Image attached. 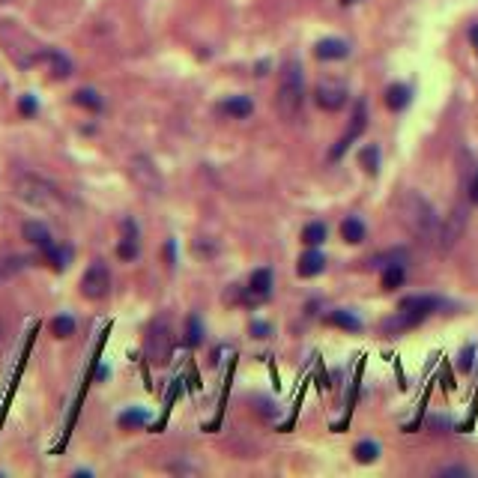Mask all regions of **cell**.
Returning a JSON list of instances; mask_svg holds the SVG:
<instances>
[{
	"label": "cell",
	"mask_w": 478,
	"mask_h": 478,
	"mask_svg": "<svg viewBox=\"0 0 478 478\" xmlns=\"http://www.w3.org/2000/svg\"><path fill=\"white\" fill-rule=\"evenodd\" d=\"M305 105V72L299 60H287L281 66V75H278V93H275V111H278L281 119L293 123L299 117Z\"/></svg>",
	"instance_id": "6da1fadb"
},
{
	"label": "cell",
	"mask_w": 478,
	"mask_h": 478,
	"mask_svg": "<svg viewBox=\"0 0 478 478\" xmlns=\"http://www.w3.org/2000/svg\"><path fill=\"white\" fill-rule=\"evenodd\" d=\"M12 188H15V195L24 203H30V207H36V209L60 212V209L66 207V195H63V191H60L54 183H48V179L39 176V174H30V171L15 174V179H12Z\"/></svg>",
	"instance_id": "7a4b0ae2"
},
{
	"label": "cell",
	"mask_w": 478,
	"mask_h": 478,
	"mask_svg": "<svg viewBox=\"0 0 478 478\" xmlns=\"http://www.w3.org/2000/svg\"><path fill=\"white\" fill-rule=\"evenodd\" d=\"M398 212H401L403 227L415 239H422V243H437V231H439L437 212L422 195H418V191H406V195L401 198V203H398Z\"/></svg>",
	"instance_id": "3957f363"
},
{
	"label": "cell",
	"mask_w": 478,
	"mask_h": 478,
	"mask_svg": "<svg viewBox=\"0 0 478 478\" xmlns=\"http://www.w3.org/2000/svg\"><path fill=\"white\" fill-rule=\"evenodd\" d=\"M111 293V272H108L105 260H93L81 275V296L90 302H99Z\"/></svg>",
	"instance_id": "277c9868"
},
{
	"label": "cell",
	"mask_w": 478,
	"mask_h": 478,
	"mask_svg": "<svg viewBox=\"0 0 478 478\" xmlns=\"http://www.w3.org/2000/svg\"><path fill=\"white\" fill-rule=\"evenodd\" d=\"M466 207H454L448 215H446V221L439 224V231H437V248H439V254H446V251H451L454 245H458V239L463 236V231H466Z\"/></svg>",
	"instance_id": "5b68a950"
},
{
	"label": "cell",
	"mask_w": 478,
	"mask_h": 478,
	"mask_svg": "<svg viewBox=\"0 0 478 478\" xmlns=\"http://www.w3.org/2000/svg\"><path fill=\"white\" fill-rule=\"evenodd\" d=\"M365 126H368V105H365L362 99H358V102H356V108H353L350 129H347L344 135H341V141H338V143H335V147L329 150V159H332V162H338L341 155H344L347 150H350V143H353L358 135H362V131H365Z\"/></svg>",
	"instance_id": "8992f818"
},
{
	"label": "cell",
	"mask_w": 478,
	"mask_h": 478,
	"mask_svg": "<svg viewBox=\"0 0 478 478\" xmlns=\"http://www.w3.org/2000/svg\"><path fill=\"white\" fill-rule=\"evenodd\" d=\"M147 356L153 362H167L171 356V326L164 320H153L147 329Z\"/></svg>",
	"instance_id": "52a82bcc"
},
{
	"label": "cell",
	"mask_w": 478,
	"mask_h": 478,
	"mask_svg": "<svg viewBox=\"0 0 478 478\" xmlns=\"http://www.w3.org/2000/svg\"><path fill=\"white\" fill-rule=\"evenodd\" d=\"M131 176H135V183L143 191H150V195H159L162 191V176L147 155H135V159H131Z\"/></svg>",
	"instance_id": "ba28073f"
},
{
	"label": "cell",
	"mask_w": 478,
	"mask_h": 478,
	"mask_svg": "<svg viewBox=\"0 0 478 478\" xmlns=\"http://www.w3.org/2000/svg\"><path fill=\"white\" fill-rule=\"evenodd\" d=\"M314 102L329 114L341 111V108L347 105V87L344 84H335V81H323V84H317V90H314Z\"/></svg>",
	"instance_id": "9c48e42d"
},
{
	"label": "cell",
	"mask_w": 478,
	"mask_h": 478,
	"mask_svg": "<svg viewBox=\"0 0 478 478\" xmlns=\"http://www.w3.org/2000/svg\"><path fill=\"white\" fill-rule=\"evenodd\" d=\"M272 293V269H254L245 287V302H263Z\"/></svg>",
	"instance_id": "30bf717a"
},
{
	"label": "cell",
	"mask_w": 478,
	"mask_h": 478,
	"mask_svg": "<svg viewBox=\"0 0 478 478\" xmlns=\"http://www.w3.org/2000/svg\"><path fill=\"white\" fill-rule=\"evenodd\" d=\"M422 320H427V317L415 314V311H403V308H398V314H392V317L382 320V332H386V335H401V332L415 329Z\"/></svg>",
	"instance_id": "8fae6325"
},
{
	"label": "cell",
	"mask_w": 478,
	"mask_h": 478,
	"mask_svg": "<svg viewBox=\"0 0 478 478\" xmlns=\"http://www.w3.org/2000/svg\"><path fill=\"white\" fill-rule=\"evenodd\" d=\"M21 236L27 239L30 245L39 248V251H48V248L54 245V236H51V231H48V224H45V221H36V219L21 224Z\"/></svg>",
	"instance_id": "7c38bea8"
},
{
	"label": "cell",
	"mask_w": 478,
	"mask_h": 478,
	"mask_svg": "<svg viewBox=\"0 0 478 478\" xmlns=\"http://www.w3.org/2000/svg\"><path fill=\"white\" fill-rule=\"evenodd\" d=\"M347 54H350V45H347L344 39H338V36H326V39H320L314 45L317 60H344Z\"/></svg>",
	"instance_id": "4fadbf2b"
},
{
	"label": "cell",
	"mask_w": 478,
	"mask_h": 478,
	"mask_svg": "<svg viewBox=\"0 0 478 478\" xmlns=\"http://www.w3.org/2000/svg\"><path fill=\"white\" fill-rule=\"evenodd\" d=\"M219 111L231 119H245V117L254 114V102H251L248 96H227V99L219 105Z\"/></svg>",
	"instance_id": "5bb4252c"
},
{
	"label": "cell",
	"mask_w": 478,
	"mask_h": 478,
	"mask_svg": "<svg viewBox=\"0 0 478 478\" xmlns=\"http://www.w3.org/2000/svg\"><path fill=\"white\" fill-rule=\"evenodd\" d=\"M117 257L119 260H135L138 257V224L126 219L123 221V239L117 245Z\"/></svg>",
	"instance_id": "9a60e30c"
},
{
	"label": "cell",
	"mask_w": 478,
	"mask_h": 478,
	"mask_svg": "<svg viewBox=\"0 0 478 478\" xmlns=\"http://www.w3.org/2000/svg\"><path fill=\"white\" fill-rule=\"evenodd\" d=\"M323 269H326V257H323L317 248H308L305 254L299 257V263H296V275H299V278H314V275H320Z\"/></svg>",
	"instance_id": "2e32d148"
},
{
	"label": "cell",
	"mask_w": 478,
	"mask_h": 478,
	"mask_svg": "<svg viewBox=\"0 0 478 478\" xmlns=\"http://www.w3.org/2000/svg\"><path fill=\"white\" fill-rule=\"evenodd\" d=\"M398 308L415 311V314H422V317H430L434 311L442 308V299L439 296H406V299H401V302H398Z\"/></svg>",
	"instance_id": "e0dca14e"
},
{
	"label": "cell",
	"mask_w": 478,
	"mask_h": 478,
	"mask_svg": "<svg viewBox=\"0 0 478 478\" xmlns=\"http://www.w3.org/2000/svg\"><path fill=\"white\" fill-rule=\"evenodd\" d=\"M42 60H45L48 66H51L54 78H69V75H72V60H69L63 51H57V48H45Z\"/></svg>",
	"instance_id": "ac0fdd59"
},
{
	"label": "cell",
	"mask_w": 478,
	"mask_h": 478,
	"mask_svg": "<svg viewBox=\"0 0 478 478\" xmlns=\"http://www.w3.org/2000/svg\"><path fill=\"white\" fill-rule=\"evenodd\" d=\"M413 102V90L406 84H392L386 90V108L389 111H406V105Z\"/></svg>",
	"instance_id": "d6986e66"
},
{
	"label": "cell",
	"mask_w": 478,
	"mask_h": 478,
	"mask_svg": "<svg viewBox=\"0 0 478 478\" xmlns=\"http://www.w3.org/2000/svg\"><path fill=\"white\" fill-rule=\"evenodd\" d=\"M341 239H344L347 245L365 243V221L356 219V215H347V219L341 221Z\"/></svg>",
	"instance_id": "ffe728a7"
},
{
	"label": "cell",
	"mask_w": 478,
	"mask_h": 478,
	"mask_svg": "<svg viewBox=\"0 0 478 478\" xmlns=\"http://www.w3.org/2000/svg\"><path fill=\"white\" fill-rule=\"evenodd\" d=\"M326 236H329V227L323 224V221H308L305 227H302V245H308V248H317V245H323L326 243Z\"/></svg>",
	"instance_id": "44dd1931"
},
{
	"label": "cell",
	"mask_w": 478,
	"mask_h": 478,
	"mask_svg": "<svg viewBox=\"0 0 478 478\" xmlns=\"http://www.w3.org/2000/svg\"><path fill=\"white\" fill-rule=\"evenodd\" d=\"M326 323L344 329V332H362V320H358L353 311H332V314H326Z\"/></svg>",
	"instance_id": "7402d4cb"
},
{
	"label": "cell",
	"mask_w": 478,
	"mask_h": 478,
	"mask_svg": "<svg viewBox=\"0 0 478 478\" xmlns=\"http://www.w3.org/2000/svg\"><path fill=\"white\" fill-rule=\"evenodd\" d=\"M406 281V269H403V263H389L386 269H382V290H398V287Z\"/></svg>",
	"instance_id": "603a6c76"
},
{
	"label": "cell",
	"mask_w": 478,
	"mask_h": 478,
	"mask_svg": "<svg viewBox=\"0 0 478 478\" xmlns=\"http://www.w3.org/2000/svg\"><path fill=\"white\" fill-rule=\"evenodd\" d=\"M27 266V257H21V254H4L0 257V281H9V278H15V275Z\"/></svg>",
	"instance_id": "cb8c5ba5"
},
{
	"label": "cell",
	"mask_w": 478,
	"mask_h": 478,
	"mask_svg": "<svg viewBox=\"0 0 478 478\" xmlns=\"http://www.w3.org/2000/svg\"><path fill=\"white\" fill-rule=\"evenodd\" d=\"M358 164H362L370 176L380 171V147H377V143H368V147L358 150Z\"/></svg>",
	"instance_id": "d4e9b609"
},
{
	"label": "cell",
	"mask_w": 478,
	"mask_h": 478,
	"mask_svg": "<svg viewBox=\"0 0 478 478\" xmlns=\"http://www.w3.org/2000/svg\"><path fill=\"white\" fill-rule=\"evenodd\" d=\"M72 99H75V105H81V108H87V111H93V114H99L102 111V96L96 93V90H78L75 96H72Z\"/></svg>",
	"instance_id": "484cf974"
},
{
	"label": "cell",
	"mask_w": 478,
	"mask_h": 478,
	"mask_svg": "<svg viewBox=\"0 0 478 478\" xmlns=\"http://www.w3.org/2000/svg\"><path fill=\"white\" fill-rule=\"evenodd\" d=\"M42 254H45V260L51 263L57 272H63V269L69 266V260H72V248H57V245H51L48 251H42Z\"/></svg>",
	"instance_id": "4316f807"
},
{
	"label": "cell",
	"mask_w": 478,
	"mask_h": 478,
	"mask_svg": "<svg viewBox=\"0 0 478 478\" xmlns=\"http://www.w3.org/2000/svg\"><path fill=\"white\" fill-rule=\"evenodd\" d=\"M353 454H356V460L358 463H374L377 458H380V446L374 439H362L358 446L353 448Z\"/></svg>",
	"instance_id": "83f0119b"
},
{
	"label": "cell",
	"mask_w": 478,
	"mask_h": 478,
	"mask_svg": "<svg viewBox=\"0 0 478 478\" xmlns=\"http://www.w3.org/2000/svg\"><path fill=\"white\" fill-rule=\"evenodd\" d=\"M186 344L188 347H200L203 344V326H200L198 314H188V320H186Z\"/></svg>",
	"instance_id": "f1b7e54d"
},
{
	"label": "cell",
	"mask_w": 478,
	"mask_h": 478,
	"mask_svg": "<svg viewBox=\"0 0 478 478\" xmlns=\"http://www.w3.org/2000/svg\"><path fill=\"white\" fill-rule=\"evenodd\" d=\"M51 335L54 338H72L75 335V320H72L69 314H60L51 320Z\"/></svg>",
	"instance_id": "f546056e"
},
{
	"label": "cell",
	"mask_w": 478,
	"mask_h": 478,
	"mask_svg": "<svg viewBox=\"0 0 478 478\" xmlns=\"http://www.w3.org/2000/svg\"><path fill=\"white\" fill-rule=\"evenodd\" d=\"M150 422V413L147 410H126L119 415V427H141Z\"/></svg>",
	"instance_id": "4dcf8cb0"
},
{
	"label": "cell",
	"mask_w": 478,
	"mask_h": 478,
	"mask_svg": "<svg viewBox=\"0 0 478 478\" xmlns=\"http://www.w3.org/2000/svg\"><path fill=\"white\" fill-rule=\"evenodd\" d=\"M18 111H21L24 117H33L36 111H39V105H36V99L27 93V96H21V99H18Z\"/></svg>",
	"instance_id": "1f68e13d"
},
{
	"label": "cell",
	"mask_w": 478,
	"mask_h": 478,
	"mask_svg": "<svg viewBox=\"0 0 478 478\" xmlns=\"http://www.w3.org/2000/svg\"><path fill=\"white\" fill-rule=\"evenodd\" d=\"M251 335H254V338H269V323L251 320Z\"/></svg>",
	"instance_id": "d6a6232c"
},
{
	"label": "cell",
	"mask_w": 478,
	"mask_h": 478,
	"mask_svg": "<svg viewBox=\"0 0 478 478\" xmlns=\"http://www.w3.org/2000/svg\"><path fill=\"white\" fill-rule=\"evenodd\" d=\"M472 356H475V347H463V353H460V370H470L472 368Z\"/></svg>",
	"instance_id": "836d02e7"
},
{
	"label": "cell",
	"mask_w": 478,
	"mask_h": 478,
	"mask_svg": "<svg viewBox=\"0 0 478 478\" xmlns=\"http://www.w3.org/2000/svg\"><path fill=\"white\" fill-rule=\"evenodd\" d=\"M466 195H470V203H472V207H478V171L472 174V179H470V191H466Z\"/></svg>",
	"instance_id": "e575fe53"
},
{
	"label": "cell",
	"mask_w": 478,
	"mask_h": 478,
	"mask_svg": "<svg viewBox=\"0 0 478 478\" xmlns=\"http://www.w3.org/2000/svg\"><path fill=\"white\" fill-rule=\"evenodd\" d=\"M439 475H470L466 466H446V470H439Z\"/></svg>",
	"instance_id": "d590c367"
},
{
	"label": "cell",
	"mask_w": 478,
	"mask_h": 478,
	"mask_svg": "<svg viewBox=\"0 0 478 478\" xmlns=\"http://www.w3.org/2000/svg\"><path fill=\"white\" fill-rule=\"evenodd\" d=\"M470 42H472V48H475V54H478V21L470 27Z\"/></svg>",
	"instance_id": "8d00e7d4"
},
{
	"label": "cell",
	"mask_w": 478,
	"mask_h": 478,
	"mask_svg": "<svg viewBox=\"0 0 478 478\" xmlns=\"http://www.w3.org/2000/svg\"><path fill=\"white\" fill-rule=\"evenodd\" d=\"M164 257H167V266H174V243L164 245Z\"/></svg>",
	"instance_id": "74e56055"
},
{
	"label": "cell",
	"mask_w": 478,
	"mask_h": 478,
	"mask_svg": "<svg viewBox=\"0 0 478 478\" xmlns=\"http://www.w3.org/2000/svg\"><path fill=\"white\" fill-rule=\"evenodd\" d=\"M353 4H358V0H341V6H353Z\"/></svg>",
	"instance_id": "f35d334b"
}]
</instances>
